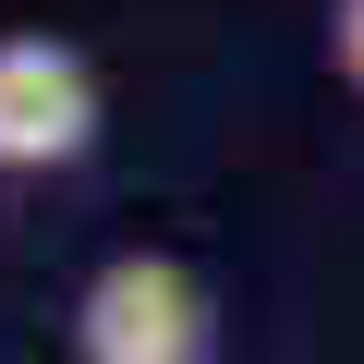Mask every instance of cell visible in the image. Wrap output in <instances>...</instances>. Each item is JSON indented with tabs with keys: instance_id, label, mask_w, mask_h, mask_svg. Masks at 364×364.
Here are the masks:
<instances>
[{
	"instance_id": "cell-1",
	"label": "cell",
	"mask_w": 364,
	"mask_h": 364,
	"mask_svg": "<svg viewBox=\"0 0 364 364\" xmlns=\"http://www.w3.org/2000/svg\"><path fill=\"white\" fill-rule=\"evenodd\" d=\"M73 364H219V304L182 255H109L73 291Z\"/></svg>"
},
{
	"instance_id": "cell-2",
	"label": "cell",
	"mask_w": 364,
	"mask_h": 364,
	"mask_svg": "<svg viewBox=\"0 0 364 364\" xmlns=\"http://www.w3.org/2000/svg\"><path fill=\"white\" fill-rule=\"evenodd\" d=\"M97 122H109V97L73 37H0V182L73 170L97 146Z\"/></svg>"
},
{
	"instance_id": "cell-3",
	"label": "cell",
	"mask_w": 364,
	"mask_h": 364,
	"mask_svg": "<svg viewBox=\"0 0 364 364\" xmlns=\"http://www.w3.org/2000/svg\"><path fill=\"white\" fill-rule=\"evenodd\" d=\"M328 73L364 97V0H328Z\"/></svg>"
}]
</instances>
